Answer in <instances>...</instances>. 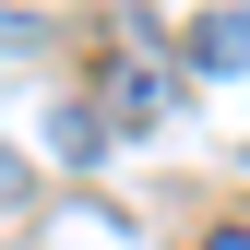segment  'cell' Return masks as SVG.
Segmentation results:
<instances>
[{
	"label": "cell",
	"instance_id": "3",
	"mask_svg": "<svg viewBox=\"0 0 250 250\" xmlns=\"http://www.w3.org/2000/svg\"><path fill=\"white\" fill-rule=\"evenodd\" d=\"M12 191H24V167H12V155H0V203H12Z\"/></svg>",
	"mask_w": 250,
	"mask_h": 250
},
{
	"label": "cell",
	"instance_id": "1",
	"mask_svg": "<svg viewBox=\"0 0 250 250\" xmlns=\"http://www.w3.org/2000/svg\"><path fill=\"white\" fill-rule=\"evenodd\" d=\"M191 60H203V72H238V60H250V0H227V12L191 24Z\"/></svg>",
	"mask_w": 250,
	"mask_h": 250
},
{
	"label": "cell",
	"instance_id": "4",
	"mask_svg": "<svg viewBox=\"0 0 250 250\" xmlns=\"http://www.w3.org/2000/svg\"><path fill=\"white\" fill-rule=\"evenodd\" d=\"M0 36H12V48H24V36H36V24H24V12H0Z\"/></svg>",
	"mask_w": 250,
	"mask_h": 250
},
{
	"label": "cell",
	"instance_id": "2",
	"mask_svg": "<svg viewBox=\"0 0 250 250\" xmlns=\"http://www.w3.org/2000/svg\"><path fill=\"white\" fill-rule=\"evenodd\" d=\"M203 250H250V227H214V238H203Z\"/></svg>",
	"mask_w": 250,
	"mask_h": 250
}]
</instances>
